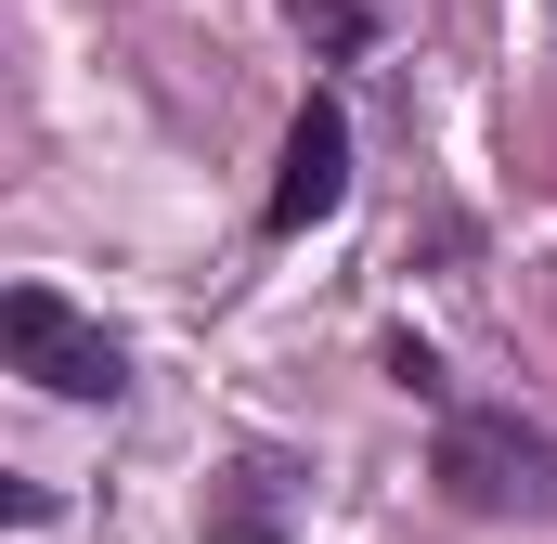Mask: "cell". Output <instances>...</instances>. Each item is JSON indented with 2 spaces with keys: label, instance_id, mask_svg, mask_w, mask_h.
<instances>
[{
  "label": "cell",
  "instance_id": "cell-1",
  "mask_svg": "<svg viewBox=\"0 0 557 544\" xmlns=\"http://www.w3.org/2000/svg\"><path fill=\"white\" fill-rule=\"evenodd\" d=\"M428 480H441V506H467V519H557V441L532 415L506 403H467L441 415V454H428Z\"/></svg>",
  "mask_w": 557,
  "mask_h": 544
},
{
  "label": "cell",
  "instance_id": "cell-2",
  "mask_svg": "<svg viewBox=\"0 0 557 544\" xmlns=\"http://www.w3.org/2000/svg\"><path fill=\"white\" fill-rule=\"evenodd\" d=\"M0 350H13V376L52 390V403H117V390H131V350H117L65 285H13V298H0Z\"/></svg>",
  "mask_w": 557,
  "mask_h": 544
},
{
  "label": "cell",
  "instance_id": "cell-3",
  "mask_svg": "<svg viewBox=\"0 0 557 544\" xmlns=\"http://www.w3.org/2000/svg\"><path fill=\"white\" fill-rule=\"evenodd\" d=\"M337 208H350V118L311 91L298 131H285V169H273V208H260V221H273V234H311V221H337Z\"/></svg>",
  "mask_w": 557,
  "mask_h": 544
},
{
  "label": "cell",
  "instance_id": "cell-4",
  "mask_svg": "<svg viewBox=\"0 0 557 544\" xmlns=\"http://www.w3.org/2000/svg\"><path fill=\"white\" fill-rule=\"evenodd\" d=\"M208 544H298L285 532V467H260V454L221 467L208 480Z\"/></svg>",
  "mask_w": 557,
  "mask_h": 544
},
{
  "label": "cell",
  "instance_id": "cell-5",
  "mask_svg": "<svg viewBox=\"0 0 557 544\" xmlns=\"http://www.w3.org/2000/svg\"><path fill=\"white\" fill-rule=\"evenodd\" d=\"M285 13H298L324 52H363V0H285Z\"/></svg>",
  "mask_w": 557,
  "mask_h": 544
}]
</instances>
